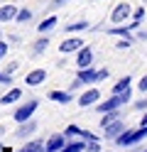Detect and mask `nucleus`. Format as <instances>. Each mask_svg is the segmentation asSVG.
I'll list each match as a JSON object with an SVG mask.
<instances>
[{"instance_id": "nucleus-17", "label": "nucleus", "mask_w": 147, "mask_h": 152, "mask_svg": "<svg viewBox=\"0 0 147 152\" xmlns=\"http://www.w3.org/2000/svg\"><path fill=\"white\" fill-rule=\"evenodd\" d=\"M34 130H37V123H29V120H27V125H20L17 135H20V137H25V135H29V132H34Z\"/></svg>"}, {"instance_id": "nucleus-4", "label": "nucleus", "mask_w": 147, "mask_h": 152, "mask_svg": "<svg viewBox=\"0 0 147 152\" xmlns=\"http://www.w3.org/2000/svg\"><path fill=\"white\" fill-rule=\"evenodd\" d=\"M44 79H47V71L44 69H34V71H29L25 76V83L27 86H39V83H44Z\"/></svg>"}, {"instance_id": "nucleus-31", "label": "nucleus", "mask_w": 147, "mask_h": 152, "mask_svg": "<svg viewBox=\"0 0 147 152\" xmlns=\"http://www.w3.org/2000/svg\"><path fill=\"white\" fill-rule=\"evenodd\" d=\"M142 125H147V113H145V118H142Z\"/></svg>"}, {"instance_id": "nucleus-1", "label": "nucleus", "mask_w": 147, "mask_h": 152, "mask_svg": "<svg viewBox=\"0 0 147 152\" xmlns=\"http://www.w3.org/2000/svg\"><path fill=\"white\" fill-rule=\"evenodd\" d=\"M127 101H130V88H125L123 93H115V96H113V98H108L105 103L96 106V110L103 115V113H108V110H115V108H120L123 103H127Z\"/></svg>"}, {"instance_id": "nucleus-25", "label": "nucleus", "mask_w": 147, "mask_h": 152, "mask_svg": "<svg viewBox=\"0 0 147 152\" xmlns=\"http://www.w3.org/2000/svg\"><path fill=\"white\" fill-rule=\"evenodd\" d=\"M86 150H88V152H98V150H101V145H98L96 140H91V142L86 145Z\"/></svg>"}, {"instance_id": "nucleus-18", "label": "nucleus", "mask_w": 147, "mask_h": 152, "mask_svg": "<svg viewBox=\"0 0 147 152\" xmlns=\"http://www.w3.org/2000/svg\"><path fill=\"white\" fill-rule=\"evenodd\" d=\"M125 88H130V76H123V79L115 83V88H113V91H115V93H123Z\"/></svg>"}, {"instance_id": "nucleus-28", "label": "nucleus", "mask_w": 147, "mask_h": 152, "mask_svg": "<svg viewBox=\"0 0 147 152\" xmlns=\"http://www.w3.org/2000/svg\"><path fill=\"white\" fill-rule=\"evenodd\" d=\"M135 108H137V110H147V101H140V103H135Z\"/></svg>"}, {"instance_id": "nucleus-10", "label": "nucleus", "mask_w": 147, "mask_h": 152, "mask_svg": "<svg viewBox=\"0 0 147 152\" xmlns=\"http://www.w3.org/2000/svg\"><path fill=\"white\" fill-rule=\"evenodd\" d=\"M64 145H66V135H52L47 142V152H59Z\"/></svg>"}, {"instance_id": "nucleus-2", "label": "nucleus", "mask_w": 147, "mask_h": 152, "mask_svg": "<svg viewBox=\"0 0 147 152\" xmlns=\"http://www.w3.org/2000/svg\"><path fill=\"white\" fill-rule=\"evenodd\" d=\"M142 137H147V125L137 128V130H123L120 135L115 137V142H118V145H123V147H127V145H132V142H140Z\"/></svg>"}, {"instance_id": "nucleus-8", "label": "nucleus", "mask_w": 147, "mask_h": 152, "mask_svg": "<svg viewBox=\"0 0 147 152\" xmlns=\"http://www.w3.org/2000/svg\"><path fill=\"white\" fill-rule=\"evenodd\" d=\"M130 12H132V10H130V5H127V3H120V5L113 10L110 17H113V22H123V20H127V17H130Z\"/></svg>"}, {"instance_id": "nucleus-26", "label": "nucleus", "mask_w": 147, "mask_h": 152, "mask_svg": "<svg viewBox=\"0 0 147 152\" xmlns=\"http://www.w3.org/2000/svg\"><path fill=\"white\" fill-rule=\"evenodd\" d=\"M137 88H140V93H147V76H142V79H140Z\"/></svg>"}, {"instance_id": "nucleus-20", "label": "nucleus", "mask_w": 147, "mask_h": 152, "mask_svg": "<svg viewBox=\"0 0 147 152\" xmlns=\"http://www.w3.org/2000/svg\"><path fill=\"white\" fill-rule=\"evenodd\" d=\"M29 17H32V12H29V10H17V17H15V20H17V22H27Z\"/></svg>"}, {"instance_id": "nucleus-32", "label": "nucleus", "mask_w": 147, "mask_h": 152, "mask_svg": "<svg viewBox=\"0 0 147 152\" xmlns=\"http://www.w3.org/2000/svg\"><path fill=\"white\" fill-rule=\"evenodd\" d=\"M137 152H147V150H137Z\"/></svg>"}, {"instance_id": "nucleus-14", "label": "nucleus", "mask_w": 147, "mask_h": 152, "mask_svg": "<svg viewBox=\"0 0 147 152\" xmlns=\"http://www.w3.org/2000/svg\"><path fill=\"white\" fill-rule=\"evenodd\" d=\"M20 96H22V91H20V88H12L10 93H5V96L0 98V103H5V106H7V103H15V101H20Z\"/></svg>"}, {"instance_id": "nucleus-33", "label": "nucleus", "mask_w": 147, "mask_h": 152, "mask_svg": "<svg viewBox=\"0 0 147 152\" xmlns=\"http://www.w3.org/2000/svg\"><path fill=\"white\" fill-rule=\"evenodd\" d=\"M0 147H3V145H0Z\"/></svg>"}, {"instance_id": "nucleus-30", "label": "nucleus", "mask_w": 147, "mask_h": 152, "mask_svg": "<svg viewBox=\"0 0 147 152\" xmlns=\"http://www.w3.org/2000/svg\"><path fill=\"white\" fill-rule=\"evenodd\" d=\"M64 3H69V0H54V7H59V5H64Z\"/></svg>"}, {"instance_id": "nucleus-7", "label": "nucleus", "mask_w": 147, "mask_h": 152, "mask_svg": "<svg viewBox=\"0 0 147 152\" xmlns=\"http://www.w3.org/2000/svg\"><path fill=\"white\" fill-rule=\"evenodd\" d=\"M123 130H125V123H123L120 118H118V120H113V123H110V125H105V132H103V135H105V137H113V140H115V137L120 135Z\"/></svg>"}, {"instance_id": "nucleus-6", "label": "nucleus", "mask_w": 147, "mask_h": 152, "mask_svg": "<svg viewBox=\"0 0 147 152\" xmlns=\"http://www.w3.org/2000/svg\"><path fill=\"white\" fill-rule=\"evenodd\" d=\"M98 98H101V91H98V88H88V91H83V93H81L78 103H81V106L86 108V106H93Z\"/></svg>"}, {"instance_id": "nucleus-5", "label": "nucleus", "mask_w": 147, "mask_h": 152, "mask_svg": "<svg viewBox=\"0 0 147 152\" xmlns=\"http://www.w3.org/2000/svg\"><path fill=\"white\" fill-rule=\"evenodd\" d=\"M81 47H83V39H78V37H69V39L61 42L59 49H61V54H69V52H78Z\"/></svg>"}, {"instance_id": "nucleus-27", "label": "nucleus", "mask_w": 147, "mask_h": 152, "mask_svg": "<svg viewBox=\"0 0 147 152\" xmlns=\"http://www.w3.org/2000/svg\"><path fill=\"white\" fill-rule=\"evenodd\" d=\"M7 54V44L3 42V39H0V59H3V56Z\"/></svg>"}, {"instance_id": "nucleus-22", "label": "nucleus", "mask_w": 147, "mask_h": 152, "mask_svg": "<svg viewBox=\"0 0 147 152\" xmlns=\"http://www.w3.org/2000/svg\"><path fill=\"white\" fill-rule=\"evenodd\" d=\"M142 17H145V10H142V7H137V10H135V15H132V22H137V25H140V22H142Z\"/></svg>"}, {"instance_id": "nucleus-23", "label": "nucleus", "mask_w": 147, "mask_h": 152, "mask_svg": "<svg viewBox=\"0 0 147 152\" xmlns=\"http://www.w3.org/2000/svg\"><path fill=\"white\" fill-rule=\"evenodd\" d=\"M127 30H130V27H113L110 34H123V37H127Z\"/></svg>"}, {"instance_id": "nucleus-13", "label": "nucleus", "mask_w": 147, "mask_h": 152, "mask_svg": "<svg viewBox=\"0 0 147 152\" xmlns=\"http://www.w3.org/2000/svg\"><path fill=\"white\" fill-rule=\"evenodd\" d=\"M49 98L56 101V103H69V101H71V93H69V91H52Z\"/></svg>"}, {"instance_id": "nucleus-3", "label": "nucleus", "mask_w": 147, "mask_h": 152, "mask_svg": "<svg viewBox=\"0 0 147 152\" xmlns=\"http://www.w3.org/2000/svg\"><path fill=\"white\" fill-rule=\"evenodd\" d=\"M37 106H39V101H29V103H25V106H20V108L15 110V120H17V123H27L29 115L37 110Z\"/></svg>"}, {"instance_id": "nucleus-29", "label": "nucleus", "mask_w": 147, "mask_h": 152, "mask_svg": "<svg viewBox=\"0 0 147 152\" xmlns=\"http://www.w3.org/2000/svg\"><path fill=\"white\" fill-rule=\"evenodd\" d=\"M105 76H108V69H101V71H98V81H103Z\"/></svg>"}, {"instance_id": "nucleus-24", "label": "nucleus", "mask_w": 147, "mask_h": 152, "mask_svg": "<svg viewBox=\"0 0 147 152\" xmlns=\"http://www.w3.org/2000/svg\"><path fill=\"white\" fill-rule=\"evenodd\" d=\"M47 44H49V42H47V37H44V39H39V42L34 44V52H44V49H47Z\"/></svg>"}, {"instance_id": "nucleus-11", "label": "nucleus", "mask_w": 147, "mask_h": 152, "mask_svg": "<svg viewBox=\"0 0 147 152\" xmlns=\"http://www.w3.org/2000/svg\"><path fill=\"white\" fill-rule=\"evenodd\" d=\"M91 59H93L91 49H88V47H81V49H78V59H76L78 69H86V66H91Z\"/></svg>"}, {"instance_id": "nucleus-12", "label": "nucleus", "mask_w": 147, "mask_h": 152, "mask_svg": "<svg viewBox=\"0 0 147 152\" xmlns=\"http://www.w3.org/2000/svg\"><path fill=\"white\" fill-rule=\"evenodd\" d=\"M12 17H17V7L15 5L0 7V22H7V20H12Z\"/></svg>"}, {"instance_id": "nucleus-19", "label": "nucleus", "mask_w": 147, "mask_h": 152, "mask_svg": "<svg viewBox=\"0 0 147 152\" xmlns=\"http://www.w3.org/2000/svg\"><path fill=\"white\" fill-rule=\"evenodd\" d=\"M20 152H44V147H42V142H29V145L25 150H20Z\"/></svg>"}, {"instance_id": "nucleus-16", "label": "nucleus", "mask_w": 147, "mask_h": 152, "mask_svg": "<svg viewBox=\"0 0 147 152\" xmlns=\"http://www.w3.org/2000/svg\"><path fill=\"white\" fill-rule=\"evenodd\" d=\"M54 27H56V17H47V20H44L42 25H39L37 30H39V32L44 34V32H49V30H54Z\"/></svg>"}, {"instance_id": "nucleus-21", "label": "nucleus", "mask_w": 147, "mask_h": 152, "mask_svg": "<svg viewBox=\"0 0 147 152\" xmlns=\"http://www.w3.org/2000/svg\"><path fill=\"white\" fill-rule=\"evenodd\" d=\"M86 27H88L86 22H74V25H69L66 30H69V32H81V30H86Z\"/></svg>"}, {"instance_id": "nucleus-9", "label": "nucleus", "mask_w": 147, "mask_h": 152, "mask_svg": "<svg viewBox=\"0 0 147 152\" xmlns=\"http://www.w3.org/2000/svg\"><path fill=\"white\" fill-rule=\"evenodd\" d=\"M76 79L81 81V83H96V81H98V71H93L91 66H86V69H81V71H78V76H76Z\"/></svg>"}, {"instance_id": "nucleus-15", "label": "nucleus", "mask_w": 147, "mask_h": 152, "mask_svg": "<svg viewBox=\"0 0 147 152\" xmlns=\"http://www.w3.org/2000/svg\"><path fill=\"white\" fill-rule=\"evenodd\" d=\"M81 150H86L83 142H66V145L59 150V152H81Z\"/></svg>"}]
</instances>
